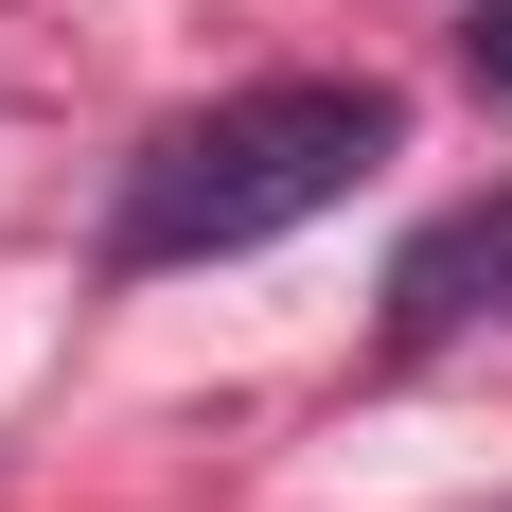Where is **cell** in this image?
<instances>
[{
    "mask_svg": "<svg viewBox=\"0 0 512 512\" xmlns=\"http://www.w3.org/2000/svg\"><path fill=\"white\" fill-rule=\"evenodd\" d=\"M371 159H407V106L354 89V71H283V89H230L195 124H159L142 177H124V265H230V248H283L354 195Z\"/></svg>",
    "mask_w": 512,
    "mask_h": 512,
    "instance_id": "6da1fadb",
    "label": "cell"
},
{
    "mask_svg": "<svg viewBox=\"0 0 512 512\" xmlns=\"http://www.w3.org/2000/svg\"><path fill=\"white\" fill-rule=\"evenodd\" d=\"M477 318H512V177L460 212H424L407 265H389V354H442V336H477Z\"/></svg>",
    "mask_w": 512,
    "mask_h": 512,
    "instance_id": "7a4b0ae2",
    "label": "cell"
},
{
    "mask_svg": "<svg viewBox=\"0 0 512 512\" xmlns=\"http://www.w3.org/2000/svg\"><path fill=\"white\" fill-rule=\"evenodd\" d=\"M460 53H477V89H512V0H495V18H477Z\"/></svg>",
    "mask_w": 512,
    "mask_h": 512,
    "instance_id": "3957f363",
    "label": "cell"
}]
</instances>
